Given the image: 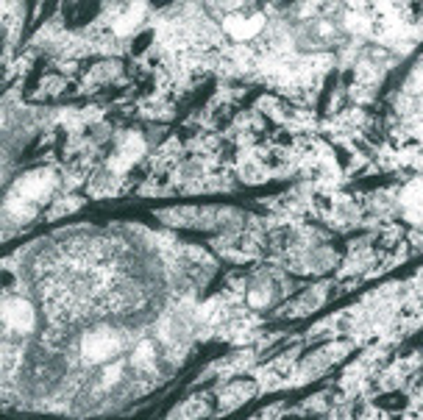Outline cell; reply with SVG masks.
Here are the masks:
<instances>
[{
  "label": "cell",
  "mask_w": 423,
  "mask_h": 420,
  "mask_svg": "<svg viewBox=\"0 0 423 420\" xmlns=\"http://www.w3.org/2000/svg\"><path fill=\"white\" fill-rule=\"evenodd\" d=\"M145 148H148V145H145V136H142V134H137V131L125 134L120 139V151H118L120 159L112 162V170H115V173H125V170L145 153Z\"/></svg>",
  "instance_id": "obj_7"
},
{
  "label": "cell",
  "mask_w": 423,
  "mask_h": 420,
  "mask_svg": "<svg viewBox=\"0 0 423 420\" xmlns=\"http://www.w3.org/2000/svg\"><path fill=\"white\" fill-rule=\"evenodd\" d=\"M303 265H306L309 270H329V267L337 265V253H334L332 248L317 245V248H312V250L303 256Z\"/></svg>",
  "instance_id": "obj_12"
},
{
  "label": "cell",
  "mask_w": 423,
  "mask_h": 420,
  "mask_svg": "<svg viewBox=\"0 0 423 420\" xmlns=\"http://www.w3.org/2000/svg\"><path fill=\"white\" fill-rule=\"evenodd\" d=\"M421 281H423V276H421Z\"/></svg>",
  "instance_id": "obj_16"
},
{
  "label": "cell",
  "mask_w": 423,
  "mask_h": 420,
  "mask_svg": "<svg viewBox=\"0 0 423 420\" xmlns=\"http://www.w3.org/2000/svg\"><path fill=\"white\" fill-rule=\"evenodd\" d=\"M326 300V293L320 290V287H312V290H306L303 293V298H298L296 303H290L287 309H284V314L287 317H296V314H309V312H315L320 303Z\"/></svg>",
  "instance_id": "obj_11"
},
{
  "label": "cell",
  "mask_w": 423,
  "mask_h": 420,
  "mask_svg": "<svg viewBox=\"0 0 423 420\" xmlns=\"http://www.w3.org/2000/svg\"><path fill=\"white\" fill-rule=\"evenodd\" d=\"M125 348V331L115 326H95L81 337V357L89 364H106L118 359Z\"/></svg>",
  "instance_id": "obj_1"
},
{
  "label": "cell",
  "mask_w": 423,
  "mask_h": 420,
  "mask_svg": "<svg viewBox=\"0 0 423 420\" xmlns=\"http://www.w3.org/2000/svg\"><path fill=\"white\" fill-rule=\"evenodd\" d=\"M153 362H156V343H153V340L137 343V348H134V354H131V364L142 370V367H153Z\"/></svg>",
  "instance_id": "obj_13"
},
{
  "label": "cell",
  "mask_w": 423,
  "mask_h": 420,
  "mask_svg": "<svg viewBox=\"0 0 423 420\" xmlns=\"http://www.w3.org/2000/svg\"><path fill=\"white\" fill-rule=\"evenodd\" d=\"M142 17H145V6H142V0L125 3V6H122V11L118 14V20H115V31H118L120 37H128V34H134V31L139 28Z\"/></svg>",
  "instance_id": "obj_8"
},
{
  "label": "cell",
  "mask_w": 423,
  "mask_h": 420,
  "mask_svg": "<svg viewBox=\"0 0 423 420\" xmlns=\"http://www.w3.org/2000/svg\"><path fill=\"white\" fill-rule=\"evenodd\" d=\"M398 206L410 223L423 226V179H415L404 186V192L398 195Z\"/></svg>",
  "instance_id": "obj_6"
},
{
  "label": "cell",
  "mask_w": 423,
  "mask_h": 420,
  "mask_svg": "<svg viewBox=\"0 0 423 420\" xmlns=\"http://www.w3.org/2000/svg\"><path fill=\"white\" fill-rule=\"evenodd\" d=\"M248 6V0H215V8L226 17V14H237Z\"/></svg>",
  "instance_id": "obj_15"
},
{
  "label": "cell",
  "mask_w": 423,
  "mask_h": 420,
  "mask_svg": "<svg viewBox=\"0 0 423 420\" xmlns=\"http://www.w3.org/2000/svg\"><path fill=\"white\" fill-rule=\"evenodd\" d=\"M3 326L14 334H31L37 329V309L25 298H6L3 300Z\"/></svg>",
  "instance_id": "obj_2"
},
{
  "label": "cell",
  "mask_w": 423,
  "mask_h": 420,
  "mask_svg": "<svg viewBox=\"0 0 423 420\" xmlns=\"http://www.w3.org/2000/svg\"><path fill=\"white\" fill-rule=\"evenodd\" d=\"M273 300H276V284L267 276H259L248 290V303L253 309H267Z\"/></svg>",
  "instance_id": "obj_10"
},
{
  "label": "cell",
  "mask_w": 423,
  "mask_h": 420,
  "mask_svg": "<svg viewBox=\"0 0 423 420\" xmlns=\"http://www.w3.org/2000/svg\"><path fill=\"white\" fill-rule=\"evenodd\" d=\"M253 384L251 381H234V384H229L223 393H220V409L223 412H229V409H234V407H240V404H245L251 395H253Z\"/></svg>",
  "instance_id": "obj_9"
},
{
  "label": "cell",
  "mask_w": 423,
  "mask_h": 420,
  "mask_svg": "<svg viewBox=\"0 0 423 420\" xmlns=\"http://www.w3.org/2000/svg\"><path fill=\"white\" fill-rule=\"evenodd\" d=\"M56 186V179H53V173H48V170H37V173H25L23 179L17 181V186H14V192H17V198H23V201H42L45 195H51V189Z\"/></svg>",
  "instance_id": "obj_3"
},
{
  "label": "cell",
  "mask_w": 423,
  "mask_h": 420,
  "mask_svg": "<svg viewBox=\"0 0 423 420\" xmlns=\"http://www.w3.org/2000/svg\"><path fill=\"white\" fill-rule=\"evenodd\" d=\"M346 351H348L346 345H329V348H320V351H315L312 357H306L303 364L298 367V376H303L301 381H312L315 376H320L332 362L340 359L337 354H346Z\"/></svg>",
  "instance_id": "obj_5"
},
{
  "label": "cell",
  "mask_w": 423,
  "mask_h": 420,
  "mask_svg": "<svg viewBox=\"0 0 423 420\" xmlns=\"http://www.w3.org/2000/svg\"><path fill=\"white\" fill-rule=\"evenodd\" d=\"M223 31L234 39H253L256 34L265 31V14H226L223 17Z\"/></svg>",
  "instance_id": "obj_4"
},
{
  "label": "cell",
  "mask_w": 423,
  "mask_h": 420,
  "mask_svg": "<svg viewBox=\"0 0 423 420\" xmlns=\"http://www.w3.org/2000/svg\"><path fill=\"white\" fill-rule=\"evenodd\" d=\"M122 378V362L120 359H112L103 364V370H101V387L103 390H112L115 384H120Z\"/></svg>",
  "instance_id": "obj_14"
}]
</instances>
